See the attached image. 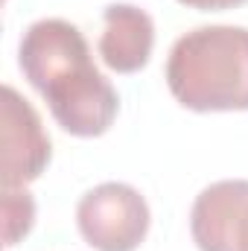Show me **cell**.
<instances>
[{
	"instance_id": "6da1fadb",
	"label": "cell",
	"mask_w": 248,
	"mask_h": 251,
	"mask_svg": "<svg viewBox=\"0 0 248 251\" xmlns=\"http://www.w3.org/2000/svg\"><path fill=\"white\" fill-rule=\"evenodd\" d=\"M18 64L64 131L99 137L114 123L117 91L97 70L85 35L70 21L41 18L29 24L18 47Z\"/></svg>"
},
{
	"instance_id": "7a4b0ae2",
	"label": "cell",
	"mask_w": 248,
	"mask_h": 251,
	"mask_svg": "<svg viewBox=\"0 0 248 251\" xmlns=\"http://www.w3.org/2000/svg\"><path fill=\"white\" fill-rule=\"evenodd\" d=\"M167 85L190 111H248V29L213 24L184 32L170 50Z\"/></svg>"
},
{
	"instance_id": "3957f363",
	"label": "cell",
	"mask_w": 248,
	"mask_h": 251,
	"mask_svg": "<svg viewBox=\"0 0 248 251\" xmlns=\"http://www.w3.org/2000/svg\"><path fill=\"white\" fill-rule=\"evenodd\" d=\"M149 204L123 181H105L88 190L76 204V225L97 251H134L149 234Z\"/></svg>"
},
{
	"instance_id": "8992f818",
	"label": "cell",
	"mask_w": 248,
	"mask_h": 251,
	"mask_svg": "<svg viewBox=\"0 0 248 251\" xmlns=\"http://www.w3.org/2000/svg\"><path fill=\"white\" fill-rule=\"evenodd\" d=\"M99 56L117 73H137L146 67L155 47V21L134 3H111L102 12Z\"/></svg>"
},
{
	"instance_id": "52a82bcc",
	"label": "cell",
	"mask_w": 248,
	"mask_h": 251,
	"mask_svg": "<svg viewBox=\"0 0 248 251\" xmlns=\"http://www.w3.org/2000/svg\"><path fill=\"white\" fill-rule=\"evenodd\" d=\"M35 222V201L26 187H3V240L12 249L29 234Z\"/></svg>"
},
{
	"instance_id": "5b68a950",
	"label": "cell",
	"mask_w": 248,
	"mask_h": 251,
	"mask_svg": "<svg viewBox=\"0 0 248 251\" xmlns=\"http://www.w3.org/2000/svg\"><path fill=\"white\" fill-rule=\"evenodd\" d=\"M3 187H26L50 164V137L38 111L12 88L3 85Z\"/></svg>"
},
{
	"instance_id": "ba28073f",
	"label": "cell",
	"mask_w": 248,
	"mask_h": 251,
	"mask_svg": "<svg viewBox=\"0 0 248 251\" xmlns=\"http://www.w3.org/2000/svg\"><path fill=\"white\" fill-rule=\"evenodd\" d=\"M190 9H201V12H216V9H234V6H243L248 0H178Z\"/></svg>"
},
{
	"instance_id": "277c9868",
	"label": "cell",
	"mask_w": 248,
	"mask_h": 251,
	"mask_svg": "<svg viewBox=\"0 0 248 251\" xmlns=\"http://www.w3.org/2000/svg\"><path fill=\"white\" fill-rule=\"evenodd\" d=\"M198 251H248V181L225 178L204 187L190 210Z\"/></svg>"
}]
</instances>
